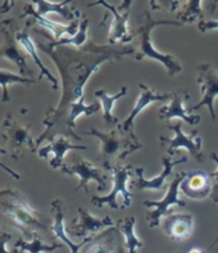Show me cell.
<instances>
[{
  "label": "cell",
  "mask_w": 218,
  "mask_h": 253,
  "mask_svg": "<svg viewBox=\"0 0 218 253\" xmlns=\"http://www.w3.org/2000/svg\"><path fill=\"white\" fill-rule=\"evenodd\" d=\"M211 158L215 161V164L217 165V170H216L215 172L209 173V176L212 177V180H216V181H218V154L216 153V152H213V153L211 154Z\"/></svg>",
  "instance_id": "836d02e7"
},
{
  "label": "cell",
  "mask_w": 218,
  "mask_h": 253,
  "mask_svg": "<svg viewBox=\"0 0 218 253\" xmlns=\"http://www.w3.org/2000/svg\"><path fill=\"white\" fill-rule=\"evenodd\" d=\"M31 125L17 121L13 115H6L1 125V140L6 145V151L13 160H18L26 151L37 153L36 141L30 132Z\"/></svg>",
  "instance_id": "8992f818"
},
{
  "label": "cell",
  "mask_w": 218,
  "mask_h": 253,
  "mask_svg": "<svg viewBox=\"0 0 218 253\" xmlns=\"http://www.w3.org/2000/svg\"><path fill=\"white\" fill-rule=\"evenodd\" d=\"M37 81L34 79H27L22 77L21 75H16L9 71L0 70V86L3 87V96H1V103H9L10 95L8 91V85L10 84H23V85H32Z\"/></svg>",
  "instance_id": "f1b7e54d"
},
{
  "label": "cell",
  "mask_w": 218,
  "mask_h": 253,
  "mask_svg": "<svg viewBox=\"0 0 218 253\" xmlns=\"http://www.w3.org/2000/svg\"><path fill=\"white\" fill-rule=\"evenodd\" d=\"M61 171L62 173L68 176H78L80 183L74 188V192L82 189L85 193H89L87 184L90 180H94L98 183V192H104L108 188L109 175H107L100 169H96L93 164H90L89 161L78 154H73L71 157L70 164H63Z\"/></svg>",
  "instance_id": "52a82bcc"
},
{
  "label": "cell",
  "mask_w": 218,
  "mask_h": 253,
  "mask_svg": "<svg viewBox=\"0 0 218 253\" xmlns=\"http://www.w3.org/2000/svg\"><path fill=\"white\" fill-rule=\"evenodd\" d=\"M112 172V183L113 188L109 192V194L102 197V196H94L91 198V205L96 206V207H103V206H109V209L118 210L119 206L117 203V196L122 194L123 197V209L125 207H130L131 206V193L127 190V180L130 179L131 175H134V167L132 165H126V166H114L110 169Z\"/></svg>",
  "instance_id": "9c48e42d"
},
{
  "label": "cell",
  "mask_w": 218,
  "mask_h": 253,
  "mask_svg": "<svg viewBox=\"0 0 218 253\" xmlns=\"http://www.w3.org/2000/svg\"><path fill=\"white\" fill-rule=\"evenodd\" d=\"M0 217L21 233L32 239L38 231H49L50 218L32 209L22 193L12 188L0 190Z\"/></svg>",
  "instance_id": "7a4b0ae2"
},
{
  "label": "cell",
  "mask_w": 218,
  "mask_h": 253,
  "mask_svg": "<svg viewBox=\"0 0 218 253\" xmlns=\"http://www.w3.org/2000/svg\"><path fill=\"white\" fill-rule=\"evenodd\" d=\"M102 5L107 9L104 14L103 22H100V27L103 26H108L109 34H108V42L109 45H115V42H121L125 45L126 42H130L134 40L135 34H131L128 30V16H130V8L132 5L131 0H126L122 1L119 5L114 6L108 1L99 0V1H94L90 3L89 6Z\"/></svg>",
  "instance_id": "5b68a950"
},
{
  "label": "cell",
  "mask_w": 218,
  "mask_h": 253,
  "mask_svg": "<svg viewBox=\"0 0 218 253\" xmlns=\"http://www.w3.org/2000/svg\"><path fill=\"white\" fill-rule=\"evenodd\" d=\"M180 4L181 1H154V0L150 1V6L153 9H167L168 12L179 10Z\"/></svg>",
  "instance_id": "f546056e"
},
{
  "label": "cell",
  "mask_w": 218,
  "mask_h": 253,
  "mask_svg": "<svg viewBox=\"0 0 218 253\" xmlns=\"http://www.w3.org/2000/svg\"><path fill=\"white\" fill-rule=\"evenodd\" d=\"M181 192L191 199H204L212 194V177L203 170L189 172L180 186Z\"/></svg>",
  "instance_id": "44dd1931"
},
{
  "label": "cell",
  "mask_w": 218,
  "mask_h": 253,
  "mask_svg": "<svg viewBox=\"0 0 218 253\" xmlns=\"http://www.w3.org/2000/svg\"><path fill=\"white\" fill-rule=\"evenodd\" d=\"M0 154H9V153H8V151H6V149H4V148H0ZM0 167H1V169H3L4 171H6V172L9 173V175L13 177V179H16V180L21 179V176H19L18 172H16V171H13L12 169H9V167H8V166L3 165V164H1V162H0Z\"/></svg>",
  "instance_id": "d6a6232c"
},
{
  "label": "cell",
  "mask_w": 218,
  "mask_h": 253,
  "mask_svg": "<svg viewBox=\"0 0 218 253\" xmlns=\"http://www.w3.org/2000/svg\"><path fill=\"white\" fill-rule=\"evenodd\" d=\"M196 71H198L196 83L200 86L203 98L198 104L190 108V112L207 107L211 113L212 121H216L217 116L215 112V100L218 96V70L211 63H202L196 67Z\"/></svg>",
  "instance_id": "8fae6325"
},
{
  "label": "cell",
  "mask_w": 218,
  "mask_h": 253,
  "mask_svg": "<svg viewBox=\"0 0 218 253\" xmlns=\"http://www.w3.org/2000/svg\"><path fill=\"white\" fill-rule=\"evenodd\" d=\"M211 197H212V201L218 205V184H216V185L213 186Z\"/></svg>",
  "instance_id": "d590c367"
},
{
  "label": "cell",
  "mask_w": 218,
  "mask_h": 253,
  "mask_svg": "<svg viewBox=\"0 0 218 253\" xmlns=\"http://www.w3.org/2000/svg\"><path fill=\"white\" fill-rule=\"evenodd\" d=\"M30 29H32V21L29 18L27 19V22H26L25 27L17 31V34H16L17 42H18V44L22 46L23 50L26 51V54H29L30 57L32 58V61L35 62L36 66H37L38 70H40V76H38L37 81L41 80L44 76L48 77V80L51 83V89L58 90L59 89L58 80L55 79L54 76H53V75H51L50 71L45 67L44 63H42L41 59H40V57H38L37 46H36V44L34 42V40L31 39V36H30V31H29Z\"/></svg>",
  "instance_id": "d6986e66"
},
{
  "label": "cell",
  "mask_w": 218,
  "mask_h": 253,
  "mask_svg": "<svg viewBox=\"0 0 218 253\" xmlns=\"http://www.w3.org/2000/svg\"><path fill=\"white\" fill-rule=\"evenodd\" d=\"M51 206V213H53V224H51L50 230L53 231V234L57 239L63 242L66 246H68V248L71 250V253H78L80 252L81 247H83L85 244L89 242V238L83 239V242L76 244L71 241L70 238L67 237V229L64 226V215H66V207H64V203L62 202L61 199H54L53 202L50 203Z\"/></svg>",
  "instance_id": "7402d4cb"
},
{
  "label": "cell",
  "mask_w": 218,
  "mask_h": 253,
  "mask_svg": "<svg viewBox=\"0 0 218 253\" xmlns=\"http://www.w3.org/2000/svg\"><path fill=\"white\" fill-rule=\"evenodd\" d=\"M135 224H136L135 216H130V217H126L117 222V228H118V230L123 235L128 253H138V251L144 246V243L135 234Z\"/></svg>",
  "instance_id": "484cf974"
},
{
  "label": "cell",
  "mask_w": 218,
  "mask_h": 253,
  "mask_svg": "<svg viewBox=\"0 0 218 253\" xmlns=\"http://www.w3.org/2000/svg\"><path fill=\"white\" fill-rule=\"evenodd\" d=\"M26 17H30V19H31L32 23L35 26L45 30V31L50 32V35L53 36V39H54L55 42L61 40V39L63 38L64 34H67L71 38H73L77 34V31H78V27H80V25H78V19L74 21V22H71L70 25H62V23L53 21V19H49L44 16H40V14L36 13L35 8H34V4H27V5L23 6L22 14H21L17 19H22L26 18Z\"/></svg>",
  "instance_id": "9a60e30c"
},
{
  "label": "cell",
  "mask_w": 218,
  "mask_h": 253,
  "mask_svg": "<svg viewBox=\"0 0 218 253\" xmlns=\"http://www.w3.org/2000/svg\"><path fill=\"white\" fill-rule=\"evenodd\" d=\"M198 29L200 30L202 32H207L211 31V30H216L218 29V21H199L198 23Z\"/></svg>",
  "instance_id": "4dcf8cb0"
},
{
  "label": "cell",
  "mask_w": 218,
  "mask_h": 253,
  "mask_svg": "<svg viewBox=\"0 0 218 253\" xmlns=\"http://www.w3.org/2000/svg\"><path fill=\"white\" fill-rule=\"evenodd\" d=\"M160 25L182 26V23H180L179 21H157V19H154L153 17H151L150 10H146V12L144 13L143 25L139 27L138 31L135 32V35L141 36L140 46H139V50L135 53V59H136V61H143L145 58L155 59V61L160 62V63L166 67L168 76H176V75H179L180 72L182 71V66H181L179 59L172 54L160 53V51H158L157 49L154 48L153 44H151V30H153L155 26Z\"/></svg>",
  "instance_id": "277c9868"
},
{
  "label": "cell",
  "mask_w": 218,
  "mask_h": 253,
  "mask_svg": "<svg viewBox=\"0 0 218 253\" xmlns=\"http://www.w3.org/2000/svg\"><path fill=\"white\" fill-rule=\"evenodd\" d=\"M12 6H14V3H13V1H5V3L1 5V8H0V13L9 12V9Z\"/></svg>",
  "instance_id": "e575fe53"
},
{
  "label": "cell",
  "mask_w": 218,
  "mask_h": 253,
  "mask_svg": "<svg viewBox=\"0 0 218 253\" xmlns=\"http://www.w3.org/2000/svg\"><path fill=\"white\" fill-rule=\"evenodd\" d=\"M162 228L167 237L172 241H186L192 234L194 217L190 213H172L163 218Z\"/></svg>",
  "instance_id": "ffe728a7"
},
{
  "label": "cell",
  "mask_w": 218,
  "mask_h": 253,
  "mask_svg": "<svg viewBox=\"0 0 218 253\" xmlns=\"http://www.w3.org/2000/svg\"><path fill=\"white\" fill-rule=\"evenodd\" d=\"M202 4V1H199V0H194V1H183V3H181L180 4L179 13H177L176 16V21H179V22L182 23V25L194 22L195 19L204 21Z\"/></svg>",
  "instance_id": "83f0119b"
},
{
  "label": "cell",
  "mask_w": 218,
  "mask_h": 253,
  "mask_svg": "<svg viewBox=\"0 0 218 253\" xmlns=\"http://www.w3.org/2000/svg\"><path fill=\"white\" fill-rule=\"evenodd\" d=\"M18 31L17 29V19H3L0 22V34L3 36V44L0 46V58H5L9 62L16 64L19 71V75L22 77L32 76L34 71L29 67L27 62V54H25L22 49L18 46L16 34Z\"/></svg>",
  "instance_id": "ba28073f"
},
{
  "label": "cell",
  "mask_w": 218,
  "mask_h": 253,
  "mask_svg": "<svg viewBox=\"0 0 218 253\" xmlns=\"http://www.w3.org/2000/svg\"><path fill=\"white\" fill-rule=\"evenodd\" d=\"M58 248H62L61 243H54L51 244V246H48V244L42 243L41 238L40 235L36 233L32 238L31 242H26L23 238H19L18 241L16 242L14 244V250L18 251L19 253H41V252H53V251L58 250Z\"/></svg>",
  "instance_id": "4316f807"
},
{
  "label": "cell",
  "mask_w": 218,
  "mask_h": 253,
  "mask_svg": "<svg viewBox=\"0 0 218 253\" xmlns=\"http://www.w3.org/2000/svg\"><path fill=\"white\" fill-rule=\"evenodd\" d=\"M110 226H114V221L110 218V216L98 217V216L91 215L87 210L80 207L78 216L72 220L67 229V233L74 238L86 239L89 237H93L96 231L104 228H110Z\"/></svg>",
  "instance_id": "5bb4252c"
},
{
  "label": "cell",
  "mask_w": 218,
  "mask_h": 253,
  "mask_svg": "<svg viewBox=\"0 0 218 253\" xmlns=\"http://www.w3.org/2000/svg\"><path fill=\"white\" fill-rule=\"evenodd\" d=\"M187 253H208V252H207V250H203V248L200 247H194L191 248Z\"/></svg>",
  "instance_id": "8d00e7d4"
},
{
  "label": "cell",
  "mask_w": 218,
  "mask_h": 253,
  "mask_svg": "<svg viewBox=\"0 0 218 253\" xmlns=\"http://www.w3.org/2000/svg\"><path fill=\"white\" fill-rule=\"evenodd\" d=\"M190 98L189 91L186 89H177L176 91L171 93V102L167 106L159 108V119L171 120V119H181L186 121L189 125H198L200 122V116L192 115L190 111L183 108V103Z\"/></svg>",
  "instance_id": "e0dca14e"
},
{
  "label": "cell",
  "mask_w": 218,
  "mask_h": 253,
  "mask_svg": "<svg viewBox=\"0 0 218 253\" xmlns=\"http://www.w3.org/2000/svg\"><path fill=\"white\" fill-rule=\"evenodd\" d=\"M127 94V87L121 86V91L117 93L115 95H108L106 90H96L95 96L100 100V106L103 108V121L106 124L107 127H117L119 125L118 119L112 113L114 103L118 99H121L122 96H125Z\"/></svg>",
  "instance_id": "d4e9b609"
},
{
  "label": "cell",
  "mask_w": 218,
  "mask_h": 253,
  "mask_svg": "<svg viewBox=\"0 0 218 253\" xmlns=\"http://www.w3.org/2000/svg\"><path fill=\"white\" fill-rule=\"evenodd\" d=\"M125 239L117 226H110L89 238L81 253H125Z\"/></svg>",
  "instance_id": "4fadbf2b"
},
{
  "label": "cell",
  "mask_w": 218,
  "mask_h": 253,
  "mask_svg": "<svg viewBox=\"0 0 218 253\" xmlns=\"http://www.w3.org/2000/svg\"><path fill=\"white\" fill-rule=\"evenodd\" d=\"M217 243H218V235H217V237H216L215 242H213V243H212V244H211V247H209V248H208V250H207V252H209V251H211V250H212V248L215 247V246H216V244H217Z\"/></svg>",
  "instance_id": "74e56055"
},
{
  "label": "cell",
  "mask_w": 218,
  "mask_h": 253,
  "mask_svg": "<svg viewBox=\"0 0 218 253\" xmlns=\"http://www.w3.org/2000/svg\"><path fill=\"white\" fill-rule=\"evenodd\" d=\"M70 4V0H66L63 3H48V1H42V0L34 1V5H36V13L40 16L45 17L49 13H57L70 22H74L77 19L82 18L80 10L76 9V8H68Z\"/></svg>",
  "instance_id": "cb8c5ba5"
},
{
  "label": "cell",
  "mask_w": 218,
  "mask_h": 253,
  "mask_svg": "<svg viewBox=\"0 0 218 253\" xmlns=\"http://www.w3.org/2000/svg\"><path fill=\"white\" fill-rule=\"evenodd\" d=\"M46 40L48 42H37L36 46L46 53L59 70L63 91L59 104L46 112L42 121L45 130L54 125L71 104L85 98L83 95L85 84L94 72L99 70L104 62L119 61L126 55H135L136 53V49L131 45H96L90 39L81 48L54 45L49 39Z\"/></svg>",
  "instance_id": "6da1fadb"
},
{
  "label": "cell",
  "mask_w": 218,
  "mask_h": 253,
  "mask_svg": "<svg viewBox=\"0 0 218 253\" xmlns=\"http://www.w3.org/2000/svg\"><path fill=\"white\" fill-rule=\"evenodd\" d=\"M167 127L175 132V138L168 139L164 138V136H160L159 139L162 141V144L168 145V148H167V154L170 157H172L173 154L177 153L180 148H185L186 151H189L190 154L198 162H203L205 160V156L202 151L203 139L196 130L191 131L189 135L183 134L182 124L181 122H176L173 125L170 124V125H167Z\"/></svg>",
  "instance_id": "7c38bea8"
},
{
  "label": "cell",
  "mask_w": 218,
  "mask_h": 253,
  "mask_svg": "<svg viewBox=\"0 0 218 253\" xmlns=\"http://www.w3.org/2000/svg\"><path fill=\"white\" fill-rule=\"evenodd\" d=\"M12 239V235L9 233H6V231H3L1 234H0V253H19L18 251L14 250L13 252H9V251L5 250L6 243Z\"/></svg>",
  "instance_id": "1f68e13d"
},
{
  "label": "cell",
  "mask_w": 218,
  "mask_h": 253,
  "mask_svg": "<svg viewBox=\"0 0 218 253\" xmlns=\"http://www.w3.org/2000/svg\"><path fill=\"white\" fill-rule=\"evenodd\" d=\"M162 162H163V171L154 179H145L143 167L135 169L136 180H132V188L139 190H162L164 188L166 180L172 176L173 167L177 166V165L186 164L187 157H181L176 161H172L170 156H167V157L162 158Z\"/></svg>",
  "instance_id": "2e32d148"
},
{
  "label": "cell",
  "mask_w": 218,
  "mask_h": 253,
  "mask_svg": "<svg viewBox=\"0 0 218 253\" xmlns=\"http://www.w3.org/2000/svg\"><path fill=\"white\" fill-rule=\"evenodd\" d=\"M187 173L181 171V172L176 173L175 176L172 177V181L170 184V188L167 190V194L163 197V199L160 201H144L143 205L147 209H154L153 211L147 212L146 213V222L149 225V228H155L159 225L160 218L166 216L170 211V209L172 206H179V207H185L186 202L180 199L179 190L180 186L182 184L183 179L186 177Z\"/></svg>",
  "instance_id": "30bf717a"
},
{
  "label": "cell",
  "mask_w": 218,
  "mask_h": 253,
  "mask_svg": "<svg viewBox=\"0 0 218 253\" xmlns=\"http://www.w3.org/2000/svg\"><path fill=\"white\" fill-rule=\"evenodd\" d=\"M139 87L141 89V93L140 96H139L138 102L135 103V107L132 108V111L130 112L127 119L118 125L123 131L134 132L135 119H136V117L141 113V111L144 108H146L150 103L166 102V100L171 99V93H159V91H155V90L150 89L147 85H145V84L143 83L139 84Z\"/></svg>",
  "instance_id": "ac0fdd59"
},
{
  "label": "cell",
  "mask_w": 218,
  "mask_h": 253,
  "mask_svg": "<svg viewBox=\"0 0 218 253\" xmlns=\"http://www.w3.org/2000/svg\"><path fill=\"white\" fill-rule=\"evenodd\" d=\"M83 134L95 136L100 140L99 157L103 167L107 171H110L112 167L118 166L117 162L125 160L128 154L143 148V144L136 138L135 132L123 131L119 126L112 128L109 132H103L96 128H91Z\"/></svg>",
  "instance_id": "3957f363"
},
{
  "label": "cell",
  "mask_w": 218,
  "mask_h": 253,
  "mask_svg": "<svg viewBox=\"0 0 218 253\" xmlns=\"http://www.w3.org/2000/svg\"><path fill=\"white\" fill-rule=\"evenodd\" d=\"M86 151V147L85 145H78V144H72L70 140H68L66 136H57L54 140H51L49 143V145L41 148L40 151L37 152L38 157L46 158L48 154H53V158L50 160V166L51 169H59L61 170L62 166H63V158L64 154L67 153L68 151Z\"/></svg>",
  "instance_id": "603a6c76"
}]
</instances>
